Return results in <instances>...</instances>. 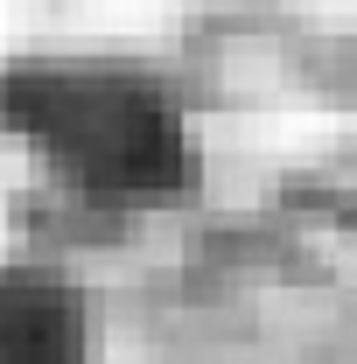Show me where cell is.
Masks as SVG:
<instances>
[{"label":"cell","instance_id":"1","mask_svg":"<svg viewBox=\"0 0 357 364\" xmlns=\"http://www.w3.org/2000/svg\"><path fill=\"white\" fill-rule=\"evenodd\" d=\"M0 112L63 176L105 196H169L189 176V140L176 112L119 70H70V63L14 70L0 85Z\"/></svg>","mask_w":357,"mask_h":364},{"label":"cell","instance_id":"2","mask_svg":"<svg viewBox=\"0 0 357 364\" xmlns=\"http://www.w3.org/2000/svg\"><path fill=\"white\" fill-rule=\"evenodd\" d=\"M85 309L43 273H0V364H78Z\"/></svg>","mask_w":357,"mask_h":364}]
</instances>
